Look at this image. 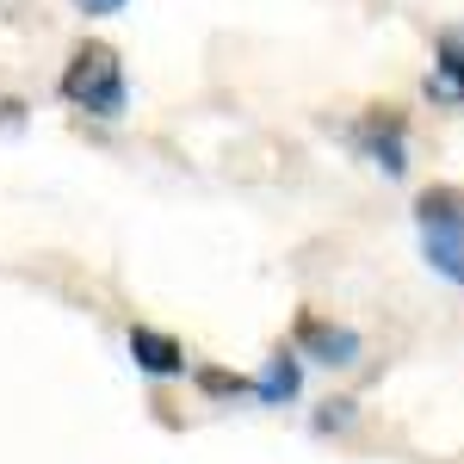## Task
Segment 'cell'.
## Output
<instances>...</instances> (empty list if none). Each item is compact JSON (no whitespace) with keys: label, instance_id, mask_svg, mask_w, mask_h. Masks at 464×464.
Instances as JSON below:
<instances>
[{"label":"cell","instance_id":"6da1fadb","mask_svg":"<svg viewBox=\"0 0 464 464\" xmlns=\"http://www.w3.org/2000/svg\"><path fill=\"white\" fill-rule=\"evenodd\" d=\"M63 100L74 111H87V118H106L118 124L124 111H130V81H124V63H118V50L100 44V37H87V44H74L69 69H63Z\"/></svg>","mask_w":464,"mask_h":464},{"label":"cell","instance_id":"7a4b0ae2","mask_svg":"<svg viewBox=\"0 0 464 464\" xmlns=\"http://www.w3.org/2000/svg\"><path fill=\"white\" fill-rule=\"evenodd\" d=\"M402 137H409V124H402V111H396V106H372V111L353 124V149L365 155V161H378L391 179L409 168V149H402Z\"/></svg>","mask_w":464,"mask_h":464},{"label":"cell","instance_id":"3957f363","mask_svg":"<svg viewBox=\"0 0 464 464\" xmlns=\"http://www.w3.org/2000/svg\"><path fill=\"white\" fill-rule=\"evenodd\" d=\"M297 353L316 359V365H353L359 359V334L341 328V322H322L316 310L297 316Z\"/></svg>","mask_w":464,"mask_h":464},{"label":"cell","instance_id":"277c9868","mask_svg":"<svg viewBox=\"0 0 464 464\" xmlns=\"http://www.w3.org/2000/svg\"><path fill=\"white\" fill-rule=\"evenodd\" d=\"M130 359H137L143 378H186V347H179L174 334L149 328V322L130 328Z\"/></svg>","mask_w":464,"mask_h":464},{"label":"cell","instance_id":"5b68a950","mask_svg":"<svg viewBox=\"0 0 464 464\" xmlns=\"http://www.w3.org/2000/svg\"><path fill=\"white\" fill-rule=\"evenodd\" d=\"M415 223H421V236L464 242V186H428L415 198Z\"/></svg>","mask_w":464,"mask_h":464},{"label":"cell","instance_id":"8992f818","mask_svg":"<svg viewBox=\"0 0 464 464\" xmlns=\"http://www.w3.org/2000/svg\"><path fill=\"white\" fill-rule=\"evenodd\" d=\"M433 100H464V25L433 37V74H428Z\"/></svg>","mask_w":464,"mask_h":464},{"label":"cell","instance_id":"52a82bcc","mask_svg":"<svg viewBox=\"0 0 464 464\" xmlns=\"http://www.w3.org/2000/svg\"><path fill=\"white\" fill-rule=\"evenodd\" d=\"M297 384H304V353L297 347H279V353L266 359V372H260V384H254V402H266V409H285L291 396H297Z\"/></svg>","mask_w":464,"mask_h":464},{"label":"cell","instance_id":"ba28073f","mask_svg":"<svg viewBox=\"0 0 464 464\" xmlns=\"http://www.w3.org/2000/svg\"><path fill=\"white\" fill-rule=\"evenodd\" d=\"M421 254H428L433 273H446V279H459V285H464V242H440V236H421Z\"/></svg>","mask_w":464,"mask_h":464},{"label":"cell","instance_id":"9c48e42d","mask_svg":"<svg viewBox=\"0 0 464 464\" xmlns=\"http://www.w3.org/2000/svg\"><path fill=\"white\" fill-rule=\"evenodd\" d=\"M192 378H198V391H211V396H254L248 378H236V372H217V365H192Z\"/></svg>","mask_w":464,"mask_h":464},{"label":"cell","instance_id":"30bf717a","mask_svg":"<svg viewBox=\"0 0 464 464\" xmlns=\"http://www.w3.org/2000/svg\"><path fill=\"white\" fill-rule=\"evenodd\" d=\"M347 421H353V402H322L316 433H334V428H347Z\"/></svg>","mask_w":464,"mask_h":464},{"label":"cell","instance_id":"8fae6325","mask_svg":"<svg viewBox=\"0 0 464 464\" xmlns=\"http://www.w3.org/2000/svg\"><path fill=\"white\" fill-rule=\"evenodd\" d=\"M87 19H106V13H124V0H74Z\"/></svg>","mask_w":464,"mask_h":464}]
</instances>
